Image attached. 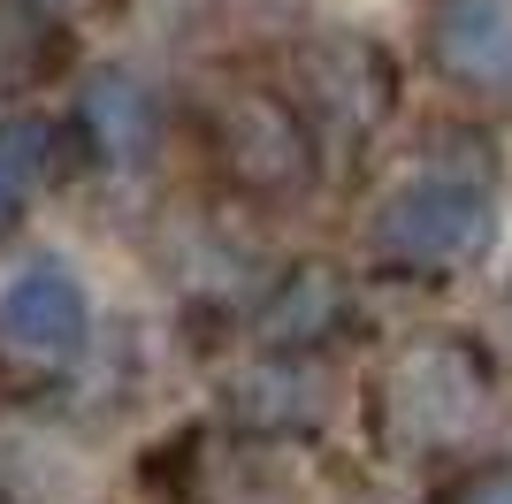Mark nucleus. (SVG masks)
Listing matches in <instances>:
<instances>
[{"instance_id":"obj_1","label":"nucleus","mask_w":512,"mask_h":504,"mask_svg":"<svg viewBox=\"0 0 512 504\" xmlns=\"http://www.w3.org/2000/svg\"><path fill=\"white\" fill-rule=\"evenodd\" d=\"M497 237V153L467 130L428 138L421 161L367 207V260L406 283L467 275Z\"/></svg>"},{"instance_id":"obj_2","label":"nucleus","mask_w":512,"mask_h":504,"mask_svg":"<svg viewBox=\"0 0 512 504\" xmlns=\"http://www.w3.org/2000/svg\"><path fill=\"white\" fill-rule=\"evenodd\" d=\"M497 367L459 329L406 336L367 375V436L390 466H451L497 436Z\"/></svg>"},{"instance_id":"obj_3","label":"nucleus","mask_w":512,"mask_h":504,"mask_svg":"<svg viewBox=\"0 0 512 504\" xmlns=\"http://www.w3.org/2000/svg\"><path fill=\"white\" fill-rule=\"evenodd\" d=\"M192 130L222 184L260 207H291L321 176V138L283 84H260L245 69H207L192 84Z\"/></svg>"},{"instance_id":"obj_4","label":"nucleus","mask_w":512,"mask_h":504,"mask_svg":"<svg viewBox=\"0 0 512 504\" xmlns=\"http://www.w3.org/2000/svg\"><path fill=\"white\" fill-rule=\"evenodd\" d=\"M283 69H291V100H299V115L314 123V138H329V146H367L375 130L390 123V107H398V69H390V54L367 31H306L291 54H283Z\"/></svg>"},{"instance_id":"obj_5","label":"nucleus","mask_w":512,"mask_h":504,"mask_svg":"<svg viewBox=\"0 0 512 504\" xmlns=\"http://www.w3.org/2000/svg\"><path fill=\"white\" fill-rule=\"evenodd\" d=\"M421 46L451 92L512 115V0H428Z\"/></svg>"},{"instance_id":"obj_6","label":"nucleus","mask_w":512,"mask_h":504,"mask_svg":"<svg viewBox=\"0 0 512 504\" xmlns=\"http://www.w3.org/2000/svg\"><path fill=\"white\" fill-rule=\"evenodd\" d=\"M92 336V298L85 283L54 260L23 268L8 291H0V352H23V359H77Z\"/></svg>"},{"instance_id":"obj_7","label":"nucleus","mask_w":512,"mask_h":504,"mask_svg":"<svg viewBox=\"0 0 512 504\" xmlns=\"http://www.w3.org/2000/svg\"><path fill=\"white\" fill-rule=\"evenodd\" d=\"M329 405H337V382L306 352H268L230 382V413L253 436H314L329 420Z\"/></svg>"},{"instance_id":"obj_8","label":"nucleus","mask_w":512,"mask_h":504,"mask_svg":"<svg viewBox=\"0 0 512 504\" xmlns=\"http://www.w3.org/2000/svg\"><path fill=\"white\" fill-rule=\"evenodd\" d=\"M77 138L107 168H146L161 153V100L130 69H100L85 77V100H77Z\"/></svg>"},{"instance_id":"obj_9","label":"nucleus","mask_w":512,"mask_h":504,"mask_svg":"<svg viewBox=\"0 0 512 504\" xmlns=\"http://www.w3.org/2000/svg\"><path fill=\"white\" fill-rule=\"evenodd\" d=\"M344 321H352V283H344L337 268L306 260V268L283 275L276 298L253 314V336L268 344V352H306V344H329Z\"/></svg>"},{"instance_id":"obj_10","label":"nucleus","mask_w":512,"mask_h":504,"mask_svg":"<svg viewBox=\"0 0 512 504\" xmlns=\"http://www.w3.org/2000/svg\"><path fill=\"white\" fill-rule=\"evenodd\" d=\"M69 62V23L54 0H0V100L54 84Z\"/></svg>"},{"instance_id":"obj_11","label":"nucleus","mask_w":512,"mask_h":504,"mask_svg":"<svg viewBox=\"0 0 512 504\" xmlns=\"http://www.w3.org/2000/svg\"><path fill=\"white\" fill-rule=\"evenodd\" d=\"M54 168H62V130L46 123V115H8V123H0V237L23 222L31 191H39Z\"/></svg>"},{"instance_id":"obj_12","label":"nucleus","mask_w":512,"mask_h":504,"mask_svg":"<svg viewBox=\"0 0 512 504\" xmlns=\"http://www.w3.org/2000/svg\"><path fill=\"white\" fill-rule=\"evenodd\" d=\"M436 504H512V459H490V466H467L436 489Z\"/></svg>"},{"instance_id":"obj_13","label":"nucleus","mask_w":512,"mask_h":504,"mask_svg":"<svg viewBox=\"0 0 512 504\" xmlns=\"http://www.w3.org/2000/svg\"><path fill=\"white\" fill-rule=\"evenodd\" d=\"M497 329H505V344H512V283H505V298H497Z\"/></svg>"}]
</instances>
